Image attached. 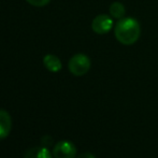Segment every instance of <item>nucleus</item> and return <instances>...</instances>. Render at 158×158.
<instances>
[{"label":"nucleus","mask_w":158,"mask_h":158,"mask_svg":"<svg viewBox=\"0 0 158 158\" xmlns=\"http://www.w3.org/2000/svg\"><path fill=\"white\" fill-rule=\"evenodd\" d=\"M24 158H53V155L45 146H35L27 150Z\"/></svg>","instance_id":"obj_7"},{"label":"nucleus","mask_w":158,"mask_h":158,"mask_svg":"<svg viewBox=\"0 0 158 158\" xmlns=\"http://www.w3.org/2000/svg\"><path fill=\"white\" fill-rule=\"evenodd\" d=\"M26 1L33 6H44L50 3L51 0H26Z\"/></svg>","instance_id":"obj_9"},{"label":"nucleus","mask_w":158,"mask_h":158,"mask_svg":"<svg viewBox=\"0 0 158 158\" xmlns=\"http://www.w3.org/2000/svg\"><path fill=\"white\" fill-rule=\"evenodd\" d=\"M42 142V146H45V148H48L53 144V139L50 137V135H44L41 139Z\"/></svg>","instance_id":"obj_10"},{"label":"nucleus","mask_w":158,"mask_h":158,"mask_svg":"<svg viewBox=\"0 0 158 158\" xmlns=\"http://www.w3.org/2000/svg\"><path fill=\"white\" fill-rule=\"evenodd\" d=\"M43 64L51 72H59L63 68V64H61L60 59L53 54H48L44 56Z\"/></svg>","instance_id":"obj_6"},{"label":"nucleus","mask_w":158,"mask_h":158,"mask_svg":"<svg viewBox=\"0 0 158 158\" xmlns=\"http://www.w3.org/2000/svg\"><path fill=\"white\" fill-rule=\"evenodd\" d=\"M115 38L124 45H132L139 40L141 27L133 17H123L116 23L114 28Z\"/></svg>","instance_id":"obj_1"},{"label":"nucleus","mask_w":158,"mask_h":158,"mask_svg":"<svg viewBox=\"0 0 158 158\" xmlns=\"http://www.w3.org/2000/svg\"><path fill=\"white\" fill-rule=\"evenodd\" d=\"M113 19L112 16L106 14H100L96 16L92 23V29L97 35H106L112 29Z\"/></svg>","instance_id":"obj_4"},{"label":"nucleus","mask_w":158,"mask_h":158,"mask_svg":"<svg viewBox=\"0 0 158 158\" xmlns=\"http://www.w3.org/2000/svg\"><path fill=\"white\" fill-rule=\"evenodd\" d=\"M53 156L55 158H75L77 148L71 141H59L53 148Z\"/></svg>","instance_id":"obj_3"},{"label":"nucleus","mask_w":158,"mask_h":158,"mask_svg":"<svg viewBox=\"0 0 158 158\" xmlns=\"http://www.w3.org/2000/svg\"><path fill=\"white\" fill-rule=\"evenodd\" d=\"M69 71L75 77H82L86 74L90 69V59L85 54H79L73 55L70 58L68 64Z\"/></svg>","instance_id":"obj_2"},{"label":"nucleus","mask_w":158,"mask_h":158,"mask_svg":"<svg viewBox=\"0 0 158 158\" xmlns=\"http://www.w3.org/2000/svg\"><path fill=\"white\" fill-rule=\"evenodd\" d=\"M109 11H110L111 16L117 19H123L124 15H125V6H124V4L121 3V2H113L110 6Z\"/></svg>","instance_id":"obj_8"},{"label":"nucleus","mask_w":158,"mask_h":158,"mask_svg":"<svg viewBox=\"0 0 158 158\" xmlns=\"http://www.w3.org/2000/svg\"><path fill=\"white\" fill-rule=\"evenodd\" d=\"M75 158H96V157L92 154V153L86 152V153H82V154H80L79 156L75 157Z\"/></svg>","instance_id":"obj_11"},{"label":"nucleus","mask_w":158,"mask_h":158,"mask_svg":"<svg viewBox=\"0 0 158 158\" xmlns=\"http://www.w3.org/2000/svg\"><path fill=\"white\" fill-rule=\"evenodd\" d=\"M12 129V118L9 112L0 110V140H3L10 135Z\"/></svg>","instance_id":"obj_5"}]
</instances>
